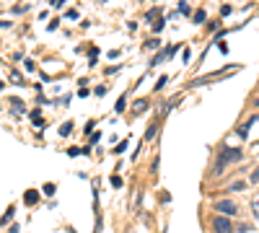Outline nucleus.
Masks as SVG:
<instances>
[{
    "label": "nucleus",
    "mask_w": 259,
    "mask_h": 233,
    "mask_svg": "<svg viewBox=\"0 0 259 233\" xmlns=\"http://www.w3.org/2000/svg\"><path fill=\"white\" fill-rule=\"evenodd\" d=\"M133 109H135V112H143V109H148V101H138Z\"/></svg>",
    "instance_id": "nucleus-4"
},
{
    "label": "nucleus",
    "mask_w": 259,
    "mask_h": 233,
    "mask_svg": "<svg viewBox=\"0 0 259 233\" xmlns=\"http://www.w3.org/2000/svg\"><path fill=\"white\" fill-rule=\"evenodd\" d=\"M212 230L215 233H233V223L226 215H215L212 218Z\"/></svg>",
    "instance_id": "nucleus-2"
},
{
    "label": "nucleus",
    "mask_w": 259,
    "mask_h": 233,
    "mask_svg": "<svg viewBox=\"0 0 259 233\" xmlns=\"http://www.w3.org/2000/svg\"><path fill=\"white\" fill-rule=\"evenodd\" d=\"M194 21H197V24H202V21H205V11H197V13H194Z\"/></svg>",
    "instance_id": "nucleus-7"
},
{
    "label": "nucleus",
    "mask_w": 259,
    "mask_h": 233,
    "mask_svg": "<svg viewBox=\"0 0 259 233\" xmlns=\"http://www.w3.org/2000/svg\"><path fill=\"white\" fill-rule=\"evenodd\" d=\"M26 202L34 205V202H36V192H29V195H26Z\"/></svg>",
    "instance_id": "nucleus-9"
},
{
    "label": "nucleus",
    "mask_w": 259,
    "mask_h": 233,
    "mask_svg": "<svg viewBox=\"0 0 259 233\" xmlns=\"http://www.w3.org/2000/svg\"><path fill=\"white\" fill-rule=\"evenodd\" d=\"M249 181H251V184H256V181H259V166H256V171L249 176Z\"/></svg>",
    "instance_id": "nucleus-8"
},
{
    "label": "nucleus",
    "mask_w": 259,
    "mask_h": 233,
    "mask_svg": "<svg viewBox=\"0 0 259 233\" xmlns=\"http://www.w3.org/2000/svg\"><path fill=\"white\" fill-rule=\"evenodd\" d=\"M215 210H218V213H226V215H233L236 213V205L231 200H215Z\"/></svg>",
    "instance_id": "nucleus-3"
},
{
    "label": "nucleus",
    "mask_w": 259,
    "mask_h": 233,
    "mask_svg": "<svg viewBox=\"0 0 259 233\" xmlns=\"http://www.w3.org/2000/svg\"><path fill=\"white\" fill-rule=\"evenodd\" d=\"M241 158V151H236V148H226V151L221 153V161H218V168L215 171H223V166L231 163V161H239Z\"/></svg>",
    "instance_id": "nucleus-1"
},
{
    "label": "nucleus",
    "mask_w": 259,
    "mask_h": 233,
    "mask_svg": "<svg viewBox=\"0 0 259 233\" xmlns=\"http://www.w3.org/2000/svg\"><path fill=\"white\" fill-rule=\"evenodd\" d=\"M251 210H254V215H256V220H259V197L251 202Z\"/></svg>",
    "instance_id": "nucleus-5"
},
{
    "label": "nucleus",
    "mask_w": 259,
    "mask_h": 233,
    "mask_svg": "<svg viewBox=\"0 0 259 233\" xmlns=\"http://www.w3.org/2000/svg\"><path fill=\"white\" fill-rule=\"evenodd\" d=\"M112 187H122V179L119 176H112Z\"/></svg>",
    "instance_id": "nucleus-10"
},
{
    "label": "nucleus",
    "mask_w": 259,
    "mask_h": 233,
    "mask_svg": "<svg viewBox=\"0 0 259 233\" xmlns=\"http://www.w3.org/2000/svg\"><path fill=\"white\" fill-rule=\"evenodd\" d=\"M31 122H34V124H45V122H41V114H39V112L31 114Z\"/></svg>",
    "instance_id": "nucleus-6"
}]
</instances>
